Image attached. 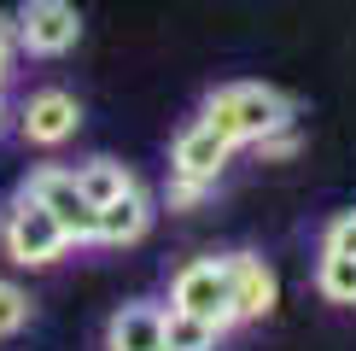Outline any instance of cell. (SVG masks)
<instances>
[{"label":"cell","mask_w":356,"mask_h":351,"mask_svg":"<svg viewBox=\"0 0 356 351\" xmlns=\"http://www.w3.org/2000/svg\"><path fill=\"white\" fill-rule=\"evenodd\" d=\"M199 117L216 129V135H228L234 146H257L263 135H275L280 123H292V100L280 94L269 82H222L204 94Z\"/></svg>","instance_id":"obj_1"},{"label":"cell","mask_w":356,"mask_h":351,"mask_svg":"<svg viewBox=\"0 0 356 351\" xmlns=\"http://www.w3.org/2000/svg\"><path fill=\"white\" fill-rule=\"evenodd\" d=\"M228 158H234V141L216 135L204 117H193V123L175 129V141H170V211L199 205L216 187V176L228 170Z\"/></svg>","instance_id":"obj_2"},{"label":"cell","mask_w":356,"mask_h":351,"mask_svg":"<svg viewBox=\"0 0 356 351\" xmlns=\"http://www.w3.org/2000/svg\"><path fill=\"white\" fill-rule=\"evenodd\" d=\"M0 252H6L12 270H53V263L70 252V240H65V228L53 223V211H41V205L18 187V194L0 205Z\"/></svg>","instance_id":"obj_3"},{"label":"cell","mask_w":356,"mask_h":351,"mask_svg":"<svg viewBox=\"0 0 356 351\" xmlns=\"http://www.w3.org/2000/svg\"><path fill=\"white\" fill-rule=\"evenodd\" d=\"M12 41L29 58H65L82 41V12L76 0H18L12 12Z\"/></svg>","instance_id":"obj_4"},{"label":"cell","mask_w":356,"mask_h":351,"mask_svg":"<svg viewBox=\"0 0 356 351\" xmlns=\"http://www.w3.org/2000/svg\"><path fill=\"white\" fill-rule=\"evenodd\" d=\"M170 304L175 311H193L204 322H216L222 334L240 328L234 322V287H228V258H193L170 275Z\"/></svg>","instance_id":"obj_5"},{"label":"cell","mask_w":356,"mask_h":351,"mask_svg":"<svg viewBox=\"0 0 356 351\" xmlns=\"http://www.w3.org/2000/svg\"><path fill=\"white\" fill-rule=\"evenodd\" d=\"M24 194L41 205V211H53V223L65 228L70 246H94V205H88V194L76 187V176L58 170V164H41L24 176Z\"/></svg>","instance_id":"obj_6"},{"label":"cell","mask_w":356,"mask_h":351,"mask_svg":"<svg viewBox=\"0 0 356 351\" xmlns=\"http://www.w3.org/2000/svg\"><path fill=\"white\" fill-rule=\"evenodd\" d=\"M12 123H18L24 146L53 153V146L76 141V129H82V100L70 94V88H35V94H29L24 106L12 111Z\"/></svg>","instance_id":"obj_7"},{"label":"cell","mask_w":356,"mask_h":351,"mask_svg":"<svg viewBox=\"0 0 356 351\" xmlns=\"http://www.w3.org/2000/svg\"><path fill=\"white\" fill-rule=\"evenodd\" d=\"M228 287H234V322H263L280 304V281L257 252H228Z\"/></svg>","instance_id":"obj_8"},{"label":"cell","mask_w":356,"mask_h":351,"mask_svg":"<svg viewBox=\"0 0 356 351\" xmlns=\"http://www.w3.org/2000/svg\"><path fill=\"white\" fill-rule=\"evenodd\" d=\"M106 351H164V304L129 299L106 316Z\"/></svg>","instance_id":"obj_9"},{"label":"cell","mask_w":356,"mask_h":351,"mask_svg":"<svg viewBox=\"0 0 356 351\" xmlns=\"http://www.w3.org/2000/svg\"><path fill=\"white\" fill-rule=\"evenodd\" d=\"M146 228H152V199H146L140 182L94 211V246H135L146 240Z\"/></svg>","instance_id":"obj_10"},{"label":"cell","mask_w":356,"mask_h":351,"mask_svg":"<svg viewBox=\"0 0 356 351\" xmlns=\"http://www.w3.org/2000/svg\"><path fill=\"white\" fill-rule=\"evenodd\" d=\"M70 176H76V187L88 194V205H94V211H99L106 199H117V194H129V187H135V170L117 164V158H82Z\"/></svg>","instance_id":"obj_11"},{"label":"cell","mask_w":356,"mask_h":351,"mask_svg":"<svg viewBox=\"0 0 356 351\" xmlns=\"http://www.w3.org/2000/svg\"><path fill=\"white\" fill-rule=\"evenodd\" d=\"M216 345H222V328H216V322L164 304V351H216Z\"/></svg>","instance_id":"obj_12"},{"label":"cell","mask_w":356,"mask_h":351,"mask_svg":"<svg viewBox=\"0 0 356 351\" xmlns=\"http://www.w3.org/2000/svg\"><path fill=\"white\" fill-rule=\"evenodd\" d=\"M316 292H321L327 304H356V258L321 252V263H316Z\"/></svg>","instance_id":"obj_13"},{"label":"cell","mask_w":356,"mask_h":351,"mask_svg":"<svg viewBox=\"0 0 356 351\" xmlns=\"http://www.w3.org/2000/svg\"><path fill=\"white\" fill-rule=\"evenodd\" d=\"M29 322H35V304H29V292L12 281V275H0V340H18Z\"/></svg>","instance_id":"obj_14"},{"label":"cell","mask_w":356,"mask_h":351,"mask_svg":"<svg viewBox=\"0 0 356 351\" xmlns=\"http://www.w3.org/2000/svg\"><path fill=\"white\" fill-rule=\"evenodd\" d=\"M321 252H345L356 258V211H339L327 228H321Z\"/></svg>","instance_id":"obj_15"},{"label":"cell","mask_w":356,"mask_h":351,"mask_svg":"<svg viewBox=\"0 0 356 351\" xmlns=\"http://www.w3.org/2000/svg\"><path fill=\"white\" fill-rule=\"evenodd\" d=\"M12 65H18V41H12V36H0V88L12 82Z\"/></svg>","instance_id":"obj_16"},{"label":"cell","mask_w":356,"mask_h":351,"mask_svg":"<svg viewBox=\"0 0 356 351\" xmlns=\"http://www.w3.org/2000/svg\"><path fill=\"white\" fill-rule=\"evenodd\" d=\"M0 36H12V12H0Z\"/></svg>","instance_id":"obj_17"},{"label":"cell","mask_w":356,"mask_h":351,"mask_svg":"<svg viewBox=\"0 0 356 351\" xmlns=\"http://www.w3.org/2000/svg\"><path fill=\"white\" fill-rule=\"evenodd\" d=\"M6 117H12V111H6V106H0V135H6Z\"/></svg>","instance_id":"obj_18"}]
</instances>
